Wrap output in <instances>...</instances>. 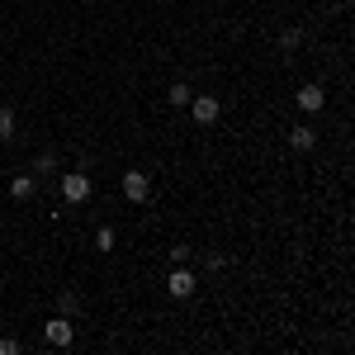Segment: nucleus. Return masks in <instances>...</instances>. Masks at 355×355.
<instances>
[{
  "mask_svg": "<svg viewBox=\"0 0 355 355\" xmlns=\"http://www.w3.org/2000/svg\"><path fill=\"white\" fill-rule=\"evenodd\" d=\"M62 199H67V204H85V199H90V175H85V171L62 175Z\"/></svg>",
  "mask_w": 355,
  "mask_h": 355,
  "instance_id": "nucleus-1",
  "label": "nucleus"
},
{
  "mask_svg": "<svg viewBox=\"0 0 355 355\" xmlns=\"http://www.w3.org/2000/svg\"><path fill=\"white\" fill-rule=\"evenodd\" d=\"M43 336H48V346H62V351H67V346L76 341V327H71V318H53V322L43 327Z\"/></svg>",
  "mask_w": 355,
  "mask_h": 355,
  "instance_id": "nucleus-2",
  "label": "nucleus"
},
{
  "mask_svg": "<svg viewBox=\"0 0 355 355\" xmlns=\"http://www.w3.org/2000/svg\"><path fill=\"white\" fill-rule=\"evenodd\" d=\"M190 110H194V123H214L218 119V100L214 95H190Z\"/></svg>",
  "mask_w": 355,
  "mask_h": 355,
  "instance_id": "nucleus-3",
  "label": "nucleus"
},
{
  "mask_svg": "<svg viewBox=\"0 0 355 355\" xmlns=\"http://www.w3.org/2000/svg\"><path fill=\"white\" fill-rule=\"evenodd\" d=\"M194 284H199V279H194L190 270H180V266L171 270V279H166V289H171L175 299H190V294H194Z\"/></svg>",
  "mask_w": 355,
  "mask_h": 355,
  "instance_id": "nucleus-4",
  "label": "nucleus"
},
{
  "mask_svg": "<svg viewBox=\"0 0 355 355\" xmlns=\"http://www.w3.org/2000/svg\"><path fill=\"white\" fill-rule=\"evenodd\" d=\"M123 194H128L133 204H142V199H147V175H142V171H128V175H123Z\"/></svg>",
  "mask_w": 355,
  "mask_h": 355,
  "instance_id": "nucleus-5",
  "label": "nucleus"
},
{
  "mask_svg": "<svg viewBox=\"0 0 355 355\" xmlns=\"http://www.w3.org/2000/svg\"><path fill=\"white\" fill-rule=\"evenodd\" d=\"M322 105H327V95H322V85H303V90H299V110L318 114Z\"/></svg>",
  "mask_w": 355,
  "mask_h": 355,
  "instance_id": "nucleus-6",
  "label": "nucleus"
},
{
  "mask_svg": "<svg viewBox=\"0 0 355 355\" xmlns=\"http://www.w3.org/2000/svg\"><path fill=\"white\" fill-rule=\"evenodd\" d=\"M313 142H318L313 128H289V147H294V152H313Z\"/></svg>",
  "mask_w": 355,
  "mask_h": 355,
  "instance_id": "nucleus-7",
  "label": "nucleus"
},
{
  "mask_svg": "<svg viewBox=\"0 0 355 355\" xmlns=\"http://www.w3.org/2000/svg\"><path fill=\"white\" fill-rule=\"evenodd\" d=\"M10 194H15V199H28V194H33V175H15V180H10Z\"/></svg>",
  "mask_w": 355,
  "mask_h": 355,
  "instance_id": "nucleus-8",
  "label": "nucleus"
},
{
  "mask_svg": "<svg viewBox=\"0 0 355 355\" xmlns=\"http://www.w3.org/2000/svg\"><path fill=\"white\" fill-rule=\"evenodd\" d=\"M15 137V110H0V142Z\"/></svg>",
  "mask_w": 355,
  "mask_h": 355,
  "instance_id": "nucleus-9",
  "label": "nucleus"
},
{
  "mask_svg": "<svg viewBox=\"0 0 355 355\" xmlns=\"http://www.w3.org/2000/svg\"><path fill=\"white\" fill-rule=\"evenodd\" d=\"M299 43H303V33H299V28H284V33H279V48H284V53H294Z\"/></svg>",
  "mask_w": 355,
  "mask_h": 355,
  "instance_id": "nucleus-10",
  "label": "nucleus"
},
{
  "mask_svg": "<svg viewBox=\"0 0 355 355\" xmlns=\"http://www.w3.org/2000/svg\"><path fill=\"white\" fill-rule=\"evenodd\" d=\"M76 308H81L76 294H62V299H57V313H62V318H76Z\"/></svg>",
  "mask_w": 355,
  "mask_h": 355,
  "instance_id": "nucleus-11",
  "label": "nucleus"
},
{
  "mask_svg": "<svg viewBox=\"0 0 355 355\" xmlns=\"http://www.w3.org/2000/svg\"><path fill=\"white\" fill-rule=\"evenodd\" d=\"M190 85H171V105H175V110H180V105H190Z\"/></svg>",
  "mask_w": 355,
  "mask_h": 355,
  "instance_id": "nucleus-12",
  "label": "nucleus"
},
{
  "mask_svg": "<svg viewBox=\"0 0 355 355\" xmlns=\"http://www.w3.org/2000/svg\"><path fill=\"white\" fill-rule=\"evenodd\" d=\"M53 157H48V152H43V157H38V162H33V175H53Z\"/></svg>",
  "mask_w": 355,
  "mask_h": 355,
  "instance_id": "nucleus-13",
  "label": "nucleus"
},
{
  "mask_svg": "<svg viewBox=\"0 0 355 355\" xmlns=\"http://www.w3.org/2000/svg\"><path fill=\"white\" fill-rule=\"evenodd\" d=\"M95 242H100V251H114V227H100Z\"/></svg>",
  "mask_w": 355,
  "mask_h": 355,
  "instance_id": "nucleus-14",
  "label": "nucleus"
},
{
  "mask_svg": "<svg viewBox=\"0 0 355 355\" xmlns=\"http://www.w3.org/2000/svg\"><path fill=\"white\" fill-rule=\"evenodd\" d=\"M171 261H175V266H185V261H190V246L175 242V246H171Z\"/></svg>",
  "mask_w": 355,
  "mask_h": 355,
  "instance_id": "nucleus-15",
  "label": "nucleus"
},
{
  "mask_svg": "<svg viewBox=\"0 0 355 355\" xmlns=\"http://www.w3.org/2000/svg\"><path fill=\"white\" fill-rule=\"evenodd\" d=\"M0 355H19V341L15 336H0Z\"/></svg>",
  "mask_w": 355,
  "mask_h": 355,
  "instance_id": "nucleus-16",
  "label": "nucleus"
}]
</instances>
